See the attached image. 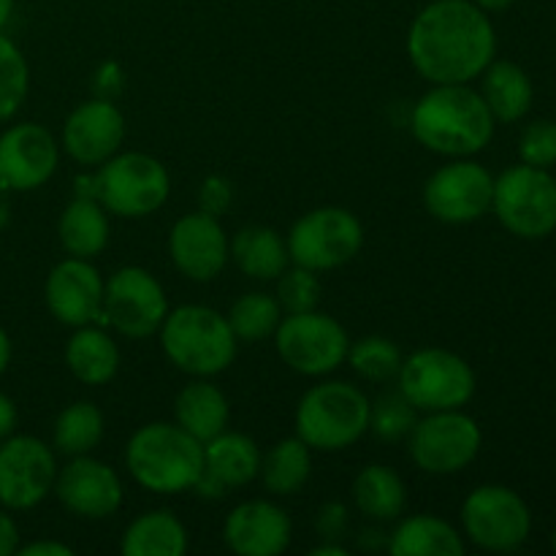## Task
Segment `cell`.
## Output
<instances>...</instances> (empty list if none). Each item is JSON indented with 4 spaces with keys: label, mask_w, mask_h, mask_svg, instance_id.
Returning <instances> with one entry per match:
<instances>
[{
    "label": "cell",
    "mask_w": 556,
    "mask_h": 556,
    "mask_svg": "<svg viewBox=\"0 0 556 556\" xmlns=\"http://www.w3.org/2000/svg\"><path fill=\"white\" fill-rule=\"evenodd\" d=\"M497 52L494 25L472 0H434L407 33L410 63L429 85H470Z\"/></svg>",
    "instance_id": "6da1fadb"
},
{
    "label": "cell",
    "mask_w": 556,
    "mask_h": 556,
    "mask_svg": "<svg viewBox=\"0 0 556 556\" xmlns=\"http://www.w3.org/2000/svg\"><path fill=\"white\" fill-rule=\"evenodd\" d=\"M410 130L429 152L470 157L492 141L494 117L470 85H432L413 106Z\"/></svg>",
    "instance_id": "7a4b0ae2"
},
{
    "label": "cell",
    "mask_w": 556,
    "mask_h": 556,
    "mask_svg": "<svg viewBox=\"0 0 556 556\" xmlns=\"http://www.w3.org/2000/svg\"><path fill=\"white\" fill-rule=\"evenodd\" d=\"M125 467L147 492L182 494L204 472V443L177 421L144 424L125 445Z\"/></svg>",
    "instance_id": "3957f363"
},
{
    "label": "cell",
    "mask_w": 556,
    "mask_h": 556,
    "mask_svg": "<svg viewBox=\"0 0 556 556\" xmlns=\"http://www.w3.org/2000/svg\"><path fill=\"white\" fill-rule=\"evenodd\" d=\"M157 334L168 362L193 378H215L226 372L239 351V340L226 315L204 304L168 309Z\"/></svg>",
    "instance_id": "277c9868"
},
{
    "label": "cell",
    "mask_w": 556,
    "mask_h": 556,
    "mask_svg": "<svg viewBox=\"0 0 556 556\" xmlns=\"http://www.w3.org/2000/svg\"><path fill=\"white\" fill-rule=\"evenodd\" d=\"M369 396L345 380L313 386L296 405V438L313 451L334 454L351 448L369 432Z\"/></svg>",
    "instance_id": "5b68a950"
},
{
    "label": "cell",
    "mask_w": 556,
    "mask_h": 556,
    "mask_svg": "<svg viewBox=\"0 0 556 556\" xmlns=\"http://www.w3.org/2000/svg\"><path fill=\"white\" fill-rule=\"evenodd\" d=\"M172 193L168 168L147 152H117L96 174V199L109 215L147 217L161 210Z\"/></svg>",
    "instance_id": "8992f818"
},
{
    "label": "cell",
    "mask_w": 556,
    "mask_h": 556,
    "mask_svg": "<svg viewBox=\"0 0 556 556\" xmlns=\"http://www.w3.org/2000/svg\"><path fill=\"white\" fill-rule=\"evenodd\" d=\"M400 391L416 410H462L476 394L470 364L445 348H421L402 362L396 375Z\"/></svg>",
    "instance_id": "52a82bcc"
},
{
    "label": "cell",
    "mask_w": 556,
    "mask_h": 556,
    "mask_svg": "<svg viewBox=\"0 0 556 556\" xmlns=\"http://www.w3.org/2000/svg\"><path fill=\"white\" fill-rule=\"evenodd\" d=\"M286 242L291 264L329 271L362 253L364 226L345 206H318L293 223Z\"/></svg>",
    "instance_id": "ba28073f"
},
{
    "label": "cell",
    "mask_w": 556,
    "mask_h": 556,
    "mask_svg": "<svg viewBox=\"0 0 556 556\" xmlns=\"http://www.w3.org/2000/svg\"><path fill=\"white\" fill-rule=\"evenodd\" d=\"M494 215L521 239H543L556 228V179L546 168L510 166L494 179Z\"/></svg>",
    "instance_id": "9c48e42d"
},
{
    "label": "cell",
    "mask_w": 556,
    "mask_h": 556,
    "mask_svg": "<svg viewBox=\"0 0 556 556\" xmlns=\"http://www.w3.org/2000/svg\"><path fill=\"white\" fill-rule=\"evenodd\" d=\"M277 356L293 372L320 378L340 369L348 358L351 337L342 324L320 309L282 315L275 331Z\"/></svg>",
    "instance_id": "30bf717a"
},
{
    "label": "cell",
    "mask_w": 556,
    "mask_h": 556,
    "mask_svg": "<svg viewBox=\"0 0 556 556\" xmlns=\"http://www.w3.org/2000/svg\"><path fill=\"white\" fill-rule=\"evenodd\" d=\"M481 443V427L462 410L427 413L407 434L413 462L429 476L462 472L476 462Z\"/></svg>",
    "instance_id": "8fae6325"
},
{
    "label": "cell",
    "mask_w": 556,
    "mask_h": 556,
    "mask_svg": "<svg viewBox=\"0 0 556 556\" xmlns=\"http://www.w3.org/2000/svg\"><path fill=\"white\" fill-rule=\"evenodd\" d=\"M168 315V299L161 282L141 266H123L103 286L101 324L128 340L157 334Z\"/></svg>",
    "instance_id": "7c38bea8"
},
{
    "label": "cell",
    "mask_w": 556,
    "mask_h": 556,
    "mask_svg": "<svg viewBox=\"0 0 556 556\" xmlns=\"http://www.w3.org/2000/svg\"><path fill=\"white\" fill-rule=\"evenodd\" d=\"M465 535L486 552H516L530 538L532 516L525 500L508 486H478L462 503Z\"/></svg>",
    "instance_id": "4fadbf2b"
},
{
    "label": "cell",
    "mask_w": 556,
    "mask_h": 556,
    "mask_svg": "<svg viewBox=\"0 0 556 556\" xmlns=\"http://www.w3.org/2000/svg\"><path fill=\"white\" fill-rule=\"evenodd\" d=\"M494 177L470 157H454L424 185V206L440 223L462 226L492 210Z\"/></svg>",
    "instance_id": "5bb4252c"
},
{
    "label": "cell",
    "mask_w": 556,
    "mask_h": 556,
    "mask_svg": "<svg viewBox=\"0 0 556 556\" xmlns=\"http://www.w3.org/2000/svg\"><path fill=\"white\" fill-rule=\"evenodd\" d=\"M58 478L54 448L30 434L5 438L0 445V505L30 510L52 494Z\"/></svg>",
    "instance_id": "9a60e30c"
},
{
    "label": "cell",
    "mask_w": 556,
    "mask_h": 556,
    "mask_svg": "<svg viewBox=\"0 0 556 556\" xmlns=\"http://www.w3.org/2000/svg\"><path fill=\"white\" fill-rule=\"evenodd\" d=\"M60 147L54 136L38 123L11 125L0 136V188L27 193L54 177Z\"/></svg>",
    "instance_id": "2e32d148"
},
{
    "label": "cell",
    "mask_w": 556,
    "mask_h": 556,
    "mask_svg": "<svg viewBox=\"0 0 556 556\" xmlns=\"http://www.w3.org/2000/svg\"><path fill=\"white\" fill-rule=\"evenodd\" d=\"M168 255L179 275L193 282H210L226 269L231 258V239L223 231L220 220L210 212H190L172 226Z\"/></svg>",
    "instance_id": "e0dca14e"
},
{
    "label": "cell",
    "mask_w": 556,
    "mask_h": 556,
    "mask_svg": "<svg viewBox=\"0 0 556 556\" xmlns=\"http://www.w3.org/2000/svg\"><path fill=\"white\" fill-rule=\"evenodd\" d=\"M52 492L71 514L92 521L114 516L125 500L117 470L106 462L92 459L90 454L71 456L68 465L58 470Z\"/></svg>",
    "instance_id": "ac0fdd59"
},
{
    "label": "cell",
    "mask_w": 556,
    "mask_h": 556,
    "mask_svg": "<svg viewBox=\"0 0 556 556\" xmlns=\"http://www.w3.org/2000/svg\"><path fill=\"white\" fill-rule=\"evenodd\" d=\"M103 277L87 258L68 255L47 277V307L63 326L101 324L103 313Z\"/></svg>",
    "instance_id": "d6986e66"
},
{
    "label": "cell",
    "mask_w": 556,
    "mask_h": 556,
    "mask_svg": "<svg viewBox=\"0 0 556 556\" xmlns=\"http://www.w3.org/2000/svg\"><path fill=\"white\" fill-rule=\"evenodd\" d=\"M128 125L109 98H92L76 106L63 125V147L81 166H101L117 155Z\"/></svg>",
    "instance_id": "ffe728a7"
},
{
    "label": "cell",
    "mask_w": 556,
    "mask_h": 556,
    "mask_svg": "<svg viewBox=\"0 0 556 556\" xmlns=\"http://www.w3.org/2000/svg\"><path fill=\"white\" fill-rule=\"evenodd\" d=\"M291 535V516L269 500H248L223 521V541L239 556H280Z\"/></svg>",
    "instance_id": "44dd1931"
},
{
    "label": "cell",
    "mask_w": 556,
    "mask_h": 556,
    "mask_svg": "<svg viewBox=\"0 0 556 556\" xmlns=\"http://www.w3.org/2000/svg\"><path fill=\"white\" fill-rule=\"evenodd\" d=\"M261 472V448L242 432H220L204 443V476L223 489L248 486Z\"/></svg>",
    "instance_id": "7402d4cb"
},
{
    "label": "cell",
    "mask_w": 556,
    "mask_h": 556,
    "mask_svg": "<svg viewBox=\"0 0 556 556\" xmlns=\"http://www.w3.org/2000/svg\"><path fill=\"white\" fill-rule=\"evenodd\" d=\"M174 418L185 432L206 443L226 432L231 407H228L226 394L210 378H195L174 400Z\"/></svg>",
    "instance_id": "603a6c76"
},
{
    "label": "cell",
    "mask_w": 556,
    "mask_h": 556,
    "mask_svg": "<svg viewBox=\"0 0 556 556\" xmlns=\"http://www.w3.org/2000/svg\"><path fill=\"white\" fill-rule=\"evenodd\" d=\"M65 364L85 386H106L119 372V348L112 334L96 324L79 326L65 345Z\"/></svg>",
    "instance_id": "cb8c5ba5"
},
{
    "label": "cell",
    "mask_w": 556,
    "mask_h": 556,
    "mask_svg": "<svg viewBox=\"0 0 556 556\" xmlns=\"http://www.w3.org/2000/svg\"><path fill=\"white\" fill-rule=\"evenodd\" d=\"M109 212L92 195H76L58 220V237L74 258H96L109 244Z\"/></svg>",
    "instance_id": "d4e9b609"
},
{
    "label": "cell",
    "mask_w": 556,
    "mask_h": 556,
    "mask_svg": "<svg viewBox=\"0 0 556 556\" xmlns=\"http://www.w3.org/2000/svg\"><path fill=\"white\" fill-rule=\"evenodd\" d=\"M389 554L394 556H462L465 541L454 525L432 514L407 516L389 538Z\"/></svg>",
    "instance_id": "484cf974"
},
{
    "label": "cell",
    "mask_w": 556,
    "mask_h": 556,
    "mask_svg": "<svg viewBox=\"0 0 556 556\" xmlns=\"http://www.w3.org/2000/svg\"><path fill=\"white\" fill-rule=\"evenodd\" d=\"M231 258L250 280H277L291 264L288 242L269 226H244L231 239Z\"/></svg>",
    "instance_id": "4316f807"
},
{
    "label": "cell",
    "mask_w": 556,
    "mask_h": 556,
    "mask_svg": "<svg viewBox=\"0 0 556 556\" xmlns=\"http://www.w3.org/2000/svg\"><path fill=\"white\" fill-rule=\"evenodd\" d=\"M353 503L372 521H396L405 514L407 486L389 465H367L353 478Z\"/></svg>",
    "instance_id": "83f0119b"
},
{
    "label": "cell",
    "mask_w": 556,
    "mask_h": 556,
    "mask_svg": "<svg viewBox=\"0 0 556 556\" xmlns=\"http://www.w3.org/2000/svg\"><path fill=\"white\" fill-rule=\"evenodd\" d=\"M119 548L125 556H182L188 530L172 510H147L130 521Z\"/></svg>",
    "instance_id": "f1b7e54d"
},
{
    "label": "cell",
    "mask_w": 556,
    "mask_h": 556,
    "mask_svg": "<svg viewBox=\"0 0 556 556\" xmlns=\"http://www.w3.org/2000/svg\"><path fill=\"white\" fill-rule=\"evenodd\" d=\"M483 101L500 123H516L532 106V81L525 71L508 60H492L483 71Z\"/></svg>",
    "instance_id": "f546056e"
},
{
    "label": "cell",
    "mask_w": 556,
    "mask_h": 556,
    "mask_svg": "<svg viewBox=\"0 0 556 556\" xmlns=\"http://www.w3.org/2000/svg\"><path fill=\"white\" fill-rule=\"evenodd\" d=\"M313 472V448L302 438H286L261 454V481L266 492L277 497H291L302 492Z\"/></svg>",
    "instance_id": "4dcf8cb0"
},
{
    "label": "cell",
    "mask_w": 556,
    "mask_h": 556,
    "mask_svg": "<svg viewBox=\"0 0 556 556\" xmlns=\"http://www.w3.org/2000/svg\"><path fill=\"white\" fill-rule=\"evenodd\" d=\"M106 432L101 407L92 402H71L52 429V448L63 456H85L98 448Z\"/></svg>",
    "instance_id": "1f68e13d"
},
{
    "label": "cell",
    "mask_w": 556,
    "mask_h": 556,
    "mask_svg": "<svg viewBox=\"0 0 556 556\" xmlns=\"http://www.w3.org/2000/svg\"><path fill=\"white\" fill-rule=\"evenodd\" d=\"M226 318L239 342H261L266 337H275L282 320V307L269 293L250 291L231 304Z\"/></svg>",
    "instance_id": "d6a6232c"
},
{
    "label": "cell",
    "mask_w": 556,
    "mask_h": 556,
    "mask_svg": "<svg viewBox=\"0 0 556 556\" xmlns=\"http://www.w3.org/2000/svg\"><path fill=\"white\" fill-rule=\"evenodd\" d=\"M345 362L351 364V369L358 378L369 380V383H386V380H396L405 356H402L400 345L394 340L369 334L348 348Z\"/></svg>",
    "instance_id": "836d02e7"
},
{
    "label": "cell",
    "mask_w": 556,
    "mask_h": 556,
    "mask_svg": "<svg viewBox=\"0 0 556 556\" xmlns=\"http://www.w3.org/2000/svg\"><path fill=\"white\" fill-rule=\"evenodd\" d=\"M27 87H30V71L25 54L0 33V123L20 112L27 98Z\"/></svg>",
    "instance_id": "e575fe53"
},
{
    "label": "cell",
    "mask_w": 556,
    "mask_h": 556,
    "mask_svg": "<svg viewBox=\"0 0 556 556\" xmlns=\"http://www.w3.org/2000/svg\"><path fill=\"white\" fill-rule=\"evenodd\" d=\"M418 410L407 402V396L402 391L394 394H383L369 405V432L375 438L386 440V443H396V440H405L410 434V429L416 427Z\"/></svg>",
    "instance_id": "d590c367"
},
{
    "label": "cell",
    "mask_w": 556,
    "mask_h": 556,
    "mask_svg": "<svg viewBox=\"0 0 556 556\" xmlns=\"http://www.w3.org/2000/svg\"><path fill=\"white\" fill-rule=\"evenodd\" d=\"M277 302H280L282 313H307V309H318L320 302V280L318 271L307 269V266H288L280 277H277Z\"/></svg>",
    "instance_id": "8d00e7d4"
},
{
    "label": "cell",
    "mask_w": 556,
    "mask_h": 556,
    "mask_svg": "<svg viewBox=\"0 0 556 556\" xmlns=\"http://www.w3.org/2000/svg\"><path fill=\"white\" fill-rule=\"evenodd\" d=\"M519 155L527 166L548 168L556 163V123L554 119H535L525 128L519 141Z\"/></svg>",
    "instance_id": "74e56055"
},
{
    "label": "cell",
    "mask_w": 556,
    "mask_h": 556,
    "mask_svg": "<svg viewBox=\"0 0 556 556\" xmlns=\"http://www.w3.org/2000/svg\"><path fill=\"white\" fill-rule=\"evenodd\" d=\"M233 199V190H231V182L223 177H206L204 182H201V190H199V204H201V212H210V215H223V212L228 210V204H231Z\"/></svg>",
    "instance_id": "f35d334b"
},
{
    "label": "cell",
    "mask_w": 556,
    "mask_h": 556,
    "mask_svg": "<svg viewBox=\"0 0 556 556\" xmlns=\"http://www.w3.org/2000/svg\"><path fill=\"white\" fill-rule=\"evenodd\" d=\"M315 530L324 541H340L348 532V508L342 503L320 505L315 514Z\"/></svg>",
    "instance_id": "ab89813d"
},
{
    "label": "cell",
    "mask_w": 556,
    "mask_h": 556,
    "mask_svg": "<svg viewBox=\"0 0 556 556\" xmlns=\"http://www.w3.org/2000/svg\"><path fill=\"white\" fill-rule=\"evenodd\" d=\"M20 548V530L5 510H0V556H11Z\"/></svg>",
    "instance_id": "60d3db41"
},
{
    "label": "cell",
    "mask_w": 556,
    "mask_h": 556,
    "mask_svg": "<svg viewBox=\"0 0 556 556\" xmlns=\"http://www.w3.org/2000/svg\"><path fill=\"white\" fill-rule=\"evenodd\" d=\"M22 556H74V548L60 541H36L25 548H16Z\"/></svg>",
    "instance_id": "b9f144b4"
},
{
    "label": "cell",
    "mask_w": 556,
    "mask_h": 556,
    "mask_svg": "<svg viewBox=\"0 0 556 556\" xmlns=\"http://www.w3.org/2000/svg\"><path fill=\"white\" fill-rule=\"evenodd\" d=\"M16 405L5 394H0V440L11 438L16 429Z\"/></svg>",
    "instance_id": "7bdbcfd3"
},
{
    "label": "cell",
    "mask_w": 556,
    "mask_h": 556,
    "mask_svg": "<svg viewBox=\"0 0 556 556\" xmlns=\"http://www.w3.org/2000/svg\"><path fill=\"white\" fill-rule=\"evenodd\" d=\"M313 556H348V548L342 546V543H320V546H315L313 552H309Z\"/></svg>",
    "instance_id": "ee69618b"
},
{
    "label": "cell",
    "mask_w": 556,
    "mask_h": 556,
    "mask_svg": "<svg viewBox=\"0 0 556 556\" xmlns=\"http://www.w3.org/2000/svg\"><path fill=\"white\" fill-rule=\"evenodd\" d=\"M9 362H11V340H9V334L0 329V375L5 372Z\"/></svg>",
    "instance_id": "f6af8a7d"
},
{
    "label": "cell",
    "mask_w": 556,
    "mask_h": 556,
    "mask_svg": "<svg viewBox=\"0 0 556 556\" xmlns=\"http://www.w3.org/2000/svg\"><path fill=\"white\" fill-rule=\"evenodd\" d=\"M476 5H481L483 11H503L508 9V5H514L516 0H472Z\"/></svg>",
    "instance_id": "bcb514c9"
},
{
    "label": "cell",
    "mask_w": 556,
    "mask_h": 556,
    "mask_svg": "<svg viewBox=\"0 0 556 556\" xmlns=\"http://www.w3.org/2000/svg\"><path fill=\"white\" fill-rule=\"evenodd\" d=\"M9 220H11V206H9V199H5V190L0 188V231L9 226Z\"/></svg>",
    "instance_id": "7dc6e473"
},
{
    "label": "cell",
    "mask_w": 556,
    "mask_h": 556,
    "mask_svg": "<svg viewBox=\"0 0 556 556\" xmlns=\"http://www.w3.org/2000/svg\"><path fill=\"white\" fill-rule=\"evenodd\" d=\"M11 14H14V0H0V30L11 20Z\"/></svg>",
    "instance_id": "c3c4849f"
},
{
    "label": "cell",
    "mask_w": 556,
    "mask_h": 556,
    "mask_svg": "<svg viewBox=\"0 0 556 556\" xmlns=\"http://www.w3.org/2000/svg\"><path fill=\"white\" fill-rule=\"evenodd\" d=\"M554 552H556V532H554Z\"/></svg>",
    "instance_id": "681fc988"
}]
</instances>
